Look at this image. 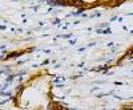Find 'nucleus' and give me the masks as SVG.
<instances>
[{
  "mask_svg": "<svg viewBox=\"0 0 133 110\" xmlns=\"http://www.w3.org/2000/svg\"><path fill=\"white\" fill-rule=\"evenodd\" d=\"M122 109H125V110H133V103L124 105V106H122Z\"/></svg>",
  "mask_w": 133,
  "mask_h": 110,
  "instance_id": "obj_1",
  "label": "nucleus"
}]
</instances>
